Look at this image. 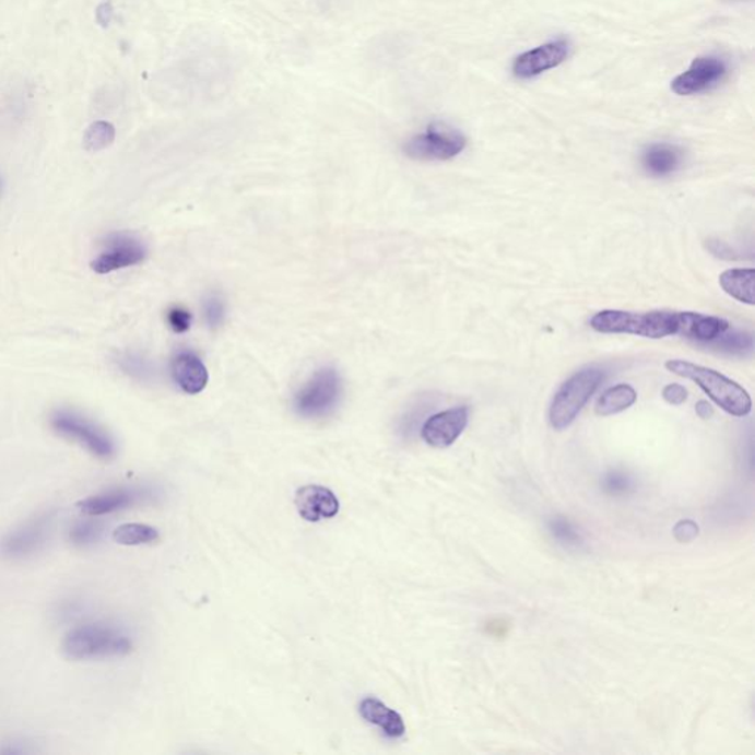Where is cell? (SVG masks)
Segmentation results:
<instances>
[{
    "instance_id": "obj_13",
    "label": "cell",
    "mask_w": 755,
    "mask_h": 755,
    "mask_svg": "<svg viewBox=\"0 0 755 755\" xmlns=\"http://www.w3.org/2000/svg\"><path fill=\"white\" fill-rule=\"evenodd\" d=\"M295 506L299 517L309 522H319L323 518L329 520L340 512V500L335 493L316 484L298 488L295 493Z\"/></svg>"
},
{
    "instance_id": "obj_9",
    "label": "cell",
    "mask_w": 755,
    "mask_h": 755,
    "mask_svg": "<svg viewBox=\"0 0 755 755\" xmlns=\"http://www.w3.org/2000/svg\"><path fill=\"white\" fill-rule=\"evenodd\" d=\"M146 259V248L141 240L128 234L108 236L104 250L91 263L98 275H108L117 270L132 268Z\"/></svg>"
},
{
    "instance_id": "obj_31",
    "label": "cell",
    "mask_w": 755,
    "mask_h": 755,
    "mask_svg": "<svg viewBox=\"0 0 755 755\" xmlns=\"http://www.w3.org/2000/svg\"><path fill=\"white\" fill-rule=\"evenodd\" d=\"M509 628L510 626L508 620L492 618L488 620L486 626H484V632H486L488 636H492V638L502 639L506 638V635L509 633Z\"/></svg>"
},
{
    "instance_id": "obj_24",
    "label": "cell",
    "mask_w": 755,
    "mask_h": 755,
    "mask_svg": "<svg viewBox=\"0 0 755 755\" xmlns=\"http://www.w3.org/2000/svg\"><path fill=\"white\" fill-rule=\"evenodd\" d=\"M116 141V128L109 121H95L86 129L83 134L84 150L91 153H98L105 148L111 146Z\"/></svg>"
},
{
    "instance_id": "obj_32",
    "label": "cell",
    "mask_w": 755,
    "mask_h": 755,
    "mask_svg": "<svg viewBox=\"0 0 755 755\" xmlns=\"http://www.w3.org/2000/svg\"><path fill=\"white\" fill-rule=\"evenodd\" d=\"M114 10L109 2L101 3L98 10H96V21L101 25H108L113 21Z\"/></svg>"
},
{
    "instance_id": "obj_28",
    "label": "cell",
    "mask_w": 755,
    "mask_h": 755,
    "mask_svg": "<svg viewBox=\"0 0 755 755\" xmlns=\"http://www.w3.org/2000/svg\"><path fill=\"white\" fill-rule=\"evenodd\" d=\"M204 316L210 328H219L225 320V302L219 294L211 293L204 299Z\"/></svg>"
},
{
    "instance_id": "obj_29",
    "label": "cell",
    "mask_w": 755,
    "mask_h": 755,
    "mask_svg": "<svg viewBox=\"0 0 755 755\" xmlns=\"http://www.w3.org/2000/svg\"><path fill=\"white\" fill-rule=\"evenodd\" d=\"M167 320L176 334H184V332H187L188 329L191 328L192 315L189 314L188 310L175 307V309L168 311Z\"/></svg>"
},
{
    "instance_id": "obj_3",
    "label": "cell",
    "mask_w": 755,
    "mask_h": 755,
    "mask_svg": "<svg viewBox=\"0 0 755 755\" xmlns=\"http://www.w3.org/2000/svg\"><path fill=\"white\" fill-rule=\"evenodd\" d=\"M590 328L599 334H626L661 340L677 334V311L602 310L590 319Z\"/></svg>"
},
{
    "instance_id": "obj_16",
    "label": "cell",
    "mask_w": 755,
    "mask_h": 755,
    "mask_svg": "<svg viewBox=\"0 0 755 755\" xmlns=\"http://www.w3.org/2000/svg\"><path fill=\"white\" fill-rule=\"evenodd\" d=\"M139 492L132 488H111L99 495L87 497L80 502V512L86 517L98 518L108 516V514L118 512V510L128 509L134 502L139 499Z\"/></svg>"
},
{
    "instance_id": "obj_30",
    "label": "cell",
    "mask_w": 755,
    "mask_h": 755,
    "mask_svg": "<svg viewBox=\"0 0 755 755\" xmlns=\"http://www.w3.org/2000/svg\"><path fill=\"white\" fill-rule=\"evenodd\" d=\"M662 399L673 406H681L687 400V390L681 384H669L662 390Z\"/></svg>"
},
{
    "instance_id": "obj_14",
    "label": "cell",
    "mask_w": 755,
    "mask_h": 755,
    "mask_svg": "<svg viewBox=\"0 0 755 755\" xmlns=\"http://www.w3.org/2000/svg\"><path fill=\"white\" fill-rule=\"evenodd\" d=\"M731 329V323L719 316L677 311V334L695 343L706 345Z\"/></svg>"
},
{
    "instance_id": "obj_20",
    "label": "cell",
    "mask_w": 755,
    "mask_h": 755,
    "mask_svg": "<svg viewBox=\"0 0 755 755\" xmlns=\"http://www.w3.org/2000/svg\"><path fill=\"white\" fill-rule=\"evenodd\" d=\"M636 400H638V392H636L635 388L628 386V384H618V386L606 388L602 392L594 411H597L599 416L617 415V413L632 408Z\"/></svg>"
},
{
    "instance_id": "obj_25",
    "label": "cell",
    "mask_w": 755,
    "mask_h": 755,
    "mask_svg": "<svg viewBox=\"0 0 755 755\" xmlns=\"http://www.w3.org/2000/svg\"><path fill=\"white\" fill-rule=\"evenodd\" d=\"M101 534H103V526L98 520H82L71 527L69 538L75 547L86 550L99 542Z\"/></svg>"
},
{
    "instance_id": "obj_15",
    "label": "cell",
    "mask_w": 755,
    "mask_h": 755,
    "mask_svg": "<svg viewBox=\"0 0 755 755\" xmlns=\"http://www.w3.org/2000/svg\"><path fill=\"white\" fill-rule=\"evenodd\" d=\"M640 163L648 176L661 179V177L672 176L681 168L683 153L681 148L672 143H652L645 148Z\"/></svg>"
},
{
    "instance_id": "obj_2",
    "label": "cell",
    "mask_w": 755,
    "mask_h": 755,
    "mask_svg": "<svg viewBox=\"0 0 755 755\" xmlns=\"http://www.w3.org/2000/svg\"><path fill=\"white\" fill-rule=\"evenodd\" d=\"M61 651L73 661L107 660L128 656L132 651V640L108 624H83L67 633Z\"/></svg>"
},
{
    "instance_id": "obj_18",
    "label": "cell",
    "mask_w": 755,
    "mask_h": 755,
    "mask_svg": "<svg viewBox=\"0 0 755 755\" xmlns=\"http://www.w3.org/2000/svg\"><path fill=\"white\" fill-rule=\"evenodd\" d=\"M361 716L364 717L368 723L381 729L384 733L391 740H399L406 733V724H404L403 717L398 711L391 710L378 698L369 697L358 706Z\"/></svg>"
},
{
    "instance_id": "obj_21",
    "label": "cell",
    "mask_w": 755,
    "mask_h": 755,
    "mask_svg": "<svg viewBox=\"0 0 755 755\" xmlns=\"http://www.w3.org/2000/svg\"><path fill=\"white\" fill-rule=\"evenodd\" d=\"M547 530L558 545L565 550H581L585 546V535L579 530V527L574 524L571 520L563 516L552 517L547 521Z\"/></svg>"
},
{
    "instance_id": "obj_17",
    "label": "cell",
    "mask_w": 755,
    "mask_h": 755,
    "mask_svg": "<svg viewBox=\"0 0 755 755\" xmlns=\"http://www.w3.org/2000/svg\"><path fill=\"white\" fill-rule=\"evenodd\" d=\"M173 377L188 394H198L209 384V370L201 358L192 353L177 354L173 361Z\"/></svg>"
},
{
    "instance_id": "obj_26",
    "label": "cell",
    "mask_w": 755,
    "mask_h": 755,
    "mask_svg": "<svg viewBox=\"0 0 755 755\" xmlns=\"http://www.w3.org/2000/svg\"><path fill=\"white\" fill-rule=\"evenodd\" d=\"M117 364L126 375L138 379V381H146L154 374L153 365L138 353L120 354L117 358Z\"/></svg>"
},
{
    "instance_id": "obj_19",
    "label": "cell",
    "mask_w": 755,
    "mask_h": 755,
    "mask_svg": "<svg viewBox=\"0 0 755 755\" xmlns=\"http://www.w3.org/2000/svg\"><path fill=\"white\" fill-rule=\"evenodd\" d=\"M754 269H729L719 276L721 290L736 302L754 305Z\"/></svg>"
},
{
    "instance_id": "obj_27",
    "label": "cell",
    "mask_w": 755,
    "mask_h": 755,
    "mask_svg": "<svg viewBox=\"0 0 755 755\" xmlns=\"http://www.w3.org/2000/svg\"><path fill=\"white\" fill-rule=\"evenodd\" d=\"M602 491L610 496H627L636 491V483L627 472L614 470L603 475Z\"/></svg>"
},
{
    "instance_id": "obj_33",
    "label": "cell",
    "mask_w": 755,
    "mask_h": 755,
    "mask_svg": "<svg viewBox=\"0 0 755 755\" xmlns=\"http://www.w3.org/2000/svg\"><path fill=\"white\" fill-rule=\"evenodd\" d=\"M695 411H697L698 416L703 417V420H710V417L715 415V411H712L711 404L706 402V400H701V402H698L697 406H695Z\"/></svg>"
},
{
    "instance_id": "obj_1",
    "label": "cell",
    "mask_w": 755,
    "mask_h": 755,
    "mask_svg": "<svg viewBox=\"0 0 755 755\" xmlns=\"http://www.w3.org/2000/svg\"><path fill=\"white\" fill-rule=\"evenodd\" d=\"M665 369L677 377L689 379L697 384L708 398L729 415L744 417L750 415L753 409V400L750 392L741 384L724 377L719 370L695 365L682 358H672L665 362Z\"/></svg>"
},
{
    "instance_id": "obj_22",
    "label": "cell",
    "mask_w": 755,
    "mask_h": 755,
    "mask_svg": "<svg viewBox=\"0 0 755 755\" xmlns=\"http://www.w3.org/2000/svg\"><path fill=\"white\" fill-rule=\"evenodd\" d=\"M704 347L716 350V352L720 353L731 354V356H745L746 353L753 352L754 341L753 335L748 334V332H729L728 329L723 335L704 345Z\"/></svg>"
},
{
    "instance_id": "obj_23",
    "label": "cell",
    "mask_w": 755,
    "mask_h": 755,
    "mask_svg": "<svg viewBox=\"0 0 755 755\" xmlns=\"http://www.w3.org/2000/svg\"><path fill=\"white\" fill-rule=\"evenodd\" d=\"M160 533L154 527L146 524H123L114 530L113 539L118 545L141 546L158 540Z\"/></svg>"
},
{
    "instance_id": "obj_7",
    "label": "cell",
    "mask_w": 755,
    "mask_h": 755,
    "mask_svg": "<svg viewBox=\"0 0 755 755\" xmlns=\"http://www.w3.org/2000/svg\"><path fill=\"white\" fill-rule=\"evenodd\" d=\"M465 146L467 138L459 130L445 123H433L427 132L416 134L404 145V154L413 160L446 162L458 157Z\"/></svg>"
},
{
    "instance_id": "obj_6",
    "label": "cell",
    "mask_w": 755,
    "mask_h": 755,
    "mask_svg": "<svg viewBox=\"0 0 755 755\" xmlns=\"http://www.w3.org/2000/svg\"><path fill=\"white\" fill-rule=\"evenodd\" d=\"M55 514L44 512L21 522L0 539V556L8 561H21L44 550L52 534Z\"/></svg>"
},
{
    "instance_id": "obj_34",
    "label": "cell",
    "mask_w": 755,
    "mask_h": 755,
    "mask_svg": "<svg viewBox=\"0 0 755 755\" xmlns=\"http://www.w3.org/2000/svg\"><path fill=\"white\" fill-rule=\"evenodd\" d=\"M0 189H2V184H0Z\"/></svg>"
},
{
    "instance_id": "obj_10",
    "label": "cell",
    "mask_w": 755,
    "mask_h": 755,
    "mask_svg": "<svg viewBox=\"0 0 755 755\" xmlns=\"http://www.w3.org/2000/svg\"><path fill=\"white\" fill-rule=\"evenodd\" d=\"M728 74V64L719 57H699L689 69L677 75L672 82V91L681 96L704 94L723 82Z\"/></svg>"
},
{
    "instance_id": "obj_5",
    "label": "cell",
    "mask_w": 755,
    "mask_h": 755,
    "mask_svg": "<svg viewBox=\"0 0 755 755\" xmlns=\"http://www.w3.org/2000/svg\"><path fill=\"white\" fill-rule=\"evenodd\" d=\"M605 374L599 368H585L569 377L556 391L550 408V422L555 429H565L576 421L592 399Z\"/></svg>"
},
{
    "instance_id": "obj_11",
    "label": "cell",
    "mask_w": 755,
    "mask_h": 755,
    "mask_svg": "<svg viewBox=\"0 0 755 755\" xmlns=\"http://www.w3.org/2000/svg\"><path fill=\"white\" fill-rule=\"evenodd\" d=\"M468 421H470V409L465 406L436 413L425 421L421 432L422 438L428 446L446 449L462 436Z\"/></svg>"
},
{
    "instance_id": "obj_8",
    "label": "cell",
    "mask_w": 755,
    "mask_h": 755,
    "mask_svg": "<svg viewBox=\"0 0 755 755\" xmlns=\"http://www.w3.org/2000/svg\"><path fill=\"white\" fill-rule=\"evenodd\" d=\"M341 396V378L334 368H322L295 394L298 415L320 417L334 411Z\"/></svg>"
},
{
    "instance_id": "obj_4",
    "label": "cell",
    "mask_w": 755,
    "mask_h": 755,
    "mask_svg": "<svg viewBox=\"0 0 755 755\" xmlns=\"http://www.w3.org/2000/svg\"><path fill=\"white\" fill-rule=\"evenodd\" d=\"M49 424L58 436L78 443L101 461H109L116 457L117 446L111 434L82 413L70 409H57L50 413Z\"/></svg>"
},
{
    "instance_id": "obj_12",
    "label": "cell",
    "mask_w": 755,
    "mask_h": 755,
    "mask_svg": "<svg viewBox=\"0 0 755 755\" xmlns=\"http://www.w3.org/2000/svg\"><path fill=\"white\" fill-rule=\"evenodd\" d=\"M569 45L567 40L558 39L550 44L539 46L529 52L520 55L514 61V74L518 79H531L545 71L563 64L568 57Z\"/></svg>"
}]
</instances>
